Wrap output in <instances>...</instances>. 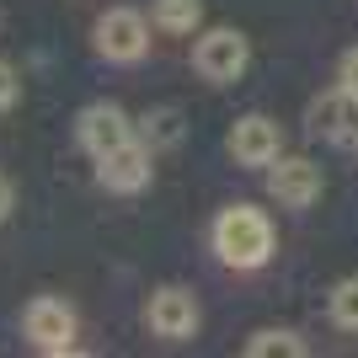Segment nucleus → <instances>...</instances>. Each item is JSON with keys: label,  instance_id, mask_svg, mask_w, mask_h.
Instances as JSON below:
<instances>
[{"label": "nucleus", "instance_id": "obj_15", "mask_svg": "<svg viewBox=\"0 0 358 358\" xmlns=\"http://www.w3.org/2000/svg\"><path fill=\"white\" fill-rule=\"evenodd\" d=\"M16 102H22V75H16V64L0 59V113H11Z\"/></svg>", "mask_w": 358, "mask_h": 358}, {"label": "nucleus", "instance_id": "obj_2", "mask_svg": "<svg viewBox=\"0 0 358 358\" xmlns=\"http://www.w3.org/2000/svg\"><path fill=\"white\" fill-rule=\"evenodd\" d=\"M246 64H252V43H246V32H236V27H209L198 38V48H193V70L203 75L209 86L241 80Z\"/></svg>", "mask_w": 358, "mask_h": 358}, {"label": "nucleus", "instance_id": "obj_6", "mask_svg": "<svg viewBox=\"0 0 358 358\" xmlns=\"http://www.w3.org/2000/svg\"><path fill=\"white\" fill-rule=\"evenodd\" d=\"M198 321H203L198 299H193V289H182V284H161L145 305V327L155 337H166V343H187L198 331Z\"/></svg>", "mask_w": 358, "mask_h": 358}, {"label": "nucleus", "instance_id": "obj_9", "mask_svg": "<svg viewBox=\"0 0 358 358\" xmlns=\"http://www.w3.org/2000/svg\"><path fill=\"white\" fill-rule=\"evenodd\" d=\"M230 155H236L241 166H262V171H268V166L284 155L278 123H273L268 113H246V118H236V129H230Z\"/></svg>", "mask_w": 358, "mask_h": 358}, {"label": "nucleus", "instance_id": "obj_1", "mask_svg": "<svg viewBox=\"0 0 358 358\" xmlns=\"http://www.w3.org/2000/svg\"><path fill=\"white\" fill-rule=\"evenodd\" d=\"M214 257H220L224 268H236V273H252L262 268L273 257V224L262 209H252V203H230V209L214 214Z\"/></svg>", "mask_w": 358, "mask_h": 358}, {"label": "nucleus", "instance_id": "obj_12", "mask_svg": "<svg viewBox=\"0 0 358 358\" xmlns=\"http://www.w3.org/2000/svg\"><path fill=\"white\" fill-rule=\"evenodd\" d=\"M305 353H310V343L299 331H257L246 343V358H305Z\"/></svg>", "mask_w": 358, "mask_h": 358}, {"label": "nucleus", "instance_id": "obj_14", "mask_svg": "<svg viewBox=\"0 0 358 358\" xmlns=\"http://www.w3.org/2000/svg\"><path fill=\"white\" fill-rule=\"evenodd\" d=\"M177 134H182V123H177L171 107H161V113H150V118H145V145L150 150H155V145H171Z\"/></svg>", "mask_w": 358, "mask_h": 358}, {"label": "nucleus", "instance_id": "obj_4", "mask_svg": "<svg viewBox=\"0 0 358 358\" xmlns=\"http://www.w3.org/2000/svg\"><path fill=\"white\" fill-rule=\"evenodd\" d=\"M75 327H80V321H75V310L59 294H38L27 310H22V337H27L38 353H70Z\"/></svg>", "mask_w": 358, "mask_h": 358}, {"label": "nucleus", "instance_id": "obj_7", "mask_svg": "<svg viewBox=\"0 0 358 358\" xmlns=\"http://www.w3.org/2000/svg\"><path fill=\"white\" fill-rule=\"evenodd\" d=\"M268 198L278 209H310L321 198V166L305 155H278L268 166Z\"/></svg>", "mask_w": 358, "mask_h": 358}, {"label": "nucleus", "instance_id": "obj_5", "mask_svg": "<svg viewBox=\"0 0 358 358\" xmlns=\"http://www.w3.org/2000/svg\"><path fill=\"white\" fill-rule=\"evenodd\" d=\"M150 177H155V150H150L145 139H129V145L96 155V182H102L107 193L134 198V193L150 187Z\"/></svg>", "mask_w": 358, "mask_h": 358}, {"label": "nucleus", "instance_id": "obj_3", "mask_svg": "<svg viewBox=\"0 0 358 358\" xmlns=\"http://www.w3.org/2000/svg\"><path fill=\"white\" fill-rule=\"evenodd\" d=\"M91 38H96V54L113 64H139L150 48V22L134 11V6H113L107 16H96V27H91Z\"/></svg>", "mask_w": 358, "mask_h": 358}, {"label": "nucleus", "instance_id": "obj_13", "mask_svg": "<svg viewBox=\"0 0 358 358\" xmlns=\"http://www.w3.org/2000/svg\"><path fill=\"white\" fill-rule=\"evenodd\" d=\"M327 310L343 331H358V278H343V284L327 294Z\"/></svg>", "mask_w": 358, "mask_h": 358}, {"label": "nucleus", "instance_id": "obj_18", "mask_svg": "<svg viewBox=\"0 0 358 358\" xmlns=\"http://www.w3.org/2000/svg\"><path fill=\"white\" fill-rule=\"evenodd\" d=\"M353 145H358V139H353Z\"/></svg>", "mask_w": 358, "mask_h": 358}, {"label": "nucleus", "instance_id": "obj_10", "mask_svg": "<svg viewBox=\"0 0 358 358\" xmlns=\"http://www.w3.org/2000/svg\"><path fill=\"white\" fill-rule=\"evenodd\" d=\"M305 129L315 139H331V145H343V139H358V96L348 86L327 91V96H315L305 107Z\"/></svg>", "mask_w": 358, "mask_h": 358}, {"label": "nucleus", "instance_id": "obj_8", "mask_svg": "<svg viewBox=\"0 0 358 358\" xmlns=\"http://www.w3.org/2000/svg\"><path fill=\"white\" fill-rule=\"evenodd\" d=\"M75 139H80V150H91V155H107V150L129 145L134 134V118L123 113L118 102H91L80 107V118H75Z\"/></svg>", "mask_w": 358, "mask_h": 358}, {"label": "nucleus", "instance_id": "obj_11", "mask_svg": "<svg viewBox=\"0 0 358 358\" xmlns=\"http://www.w3.org/2000/svg\"><path fill=\"white\" fill-rule=\"evenodd\" d=\"M150 22L161 32H193L198 22H203V0H155Z\"/></svg>", "mask_w": 358, "mask_h": 358}, {"label": "nucleus", "instance_id": "obj_17", "mask_svg": "<svg viewBox=\"0 0 358 358\" xmlns=\"http://www.w3.org/2000/svg\"><path fill=\"white\" fill-rule=\"evenodd\" d=\"M11 209H16V187H11V177L0 171V220H11Z\"/></svg>", "mask_w": 358, "mask_h": 358}, {"label": "nucleus", "instance_id": "obj_16", "mask_svg": "<svg viewBox=\"0 0 358 358\" xmlns=\"http://www.w3.org/2000/svg\"><path fill=\"white\" fill-rule=\"evenodd\" d=\"M337 86H348L358 96V48H348V54H343V64H337Z\"/></svg>", "mask_w": 358, "mask_h": 358}]
</instances>
